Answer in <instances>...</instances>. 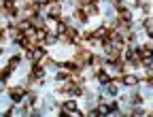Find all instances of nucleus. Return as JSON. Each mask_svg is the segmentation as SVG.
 I'll return each mask as SVG.
<instances>
[{
	"instance_id": "3",
	"label": "nucleus",
	"mask_w": 153,
	"mask_h": 117,
	"mask_svg": "<svg viewBox=\"0 0 153 117\" xmlns=\"http://www.w3.org/2000/svg\"><path fill=\"white\" fill-rule=\"evenodd\" d=\"M43 57H45V49H43V47L36 45L34 49H30V60H32V62H41Z\"/></svg>"
},
{
	"instance_id": "6",
	"label": "nucleus",
	"mask_w": 153,
	"mask_h": 117,
	"mask_svg": "<svg viewBox=\"0 0 153 117\" xmlns=\"http://www.w3.org/2000/svg\"><path fill=\"white\" fill-rule=\"evenodd\" d=\"M62 111H64V113H68V111L76 113V102H74V100H68V102H64V104H62Z\"/></svg>"
},
{
	"instance_id": "2",
	"label": "nucleus",
	"mask_w": 153,
	"mask_h": 117,
	"mask_svg": "<svg viewBox=\"0 0 153 117\" xmlns=\"http://www.w3.org/2000/svg\"><path fill=\"white\" fill-rule=\"evenodd\" d=\"M74 62L76 64H91L94 62V55L89 53V51H85V49H79V51H76V57H74Z\"/></svg>"
},
{
	"instance_id": "10",
	"label": "nucleus",
	"mask_w": 153,
	"mask_h": 117,
	"mask_svg": "<svg viewBox=\"0 0 153 117\" xmlns=\"http://www.w3.org/2000/svg\"><path fill=\"white\" fill-rule=\"evenodd\" d=\"M74 17H76V19H79V22H87V17H89V15L85 13V9H79V11H76V13H74Z\"/></svg>"
},
{
	"instance_id": "5",
	"label": "nucleus",
	"mask_w": 153,
	"mask_h": 117,
	"mask_svg": "<svg viewBox=\"0 0 153 117\" xmlns=\"http://www.w3.org/2000/svg\"><path fill=\"white\" fill-rule=\"evenodd\" d=\"M9 96H11L13 102H19V100L24 98V87H11L9 89Z\"/></svg>"
},
{
	"instance_id": "7",
	"label": "nucleus",
	"mask_w": 153,
	"mask_h": 117,
	"mask_svg": "<svg viewBox=\"0 0 153 117\" xmlns=\"http://www.w3.org/2000/svg\"><path fill=\"white\" fill-rule=\"evenodd\" d=\"M34 77H36V79H43V77H45V70H43V66H34L32 68V79H34Z\"/></svg>"
},
{
	"instance_id": "15",
	"label": "nucleus",
	"mask_w": 153,
	"mask_h": 117,
	"mask_svg": "<svg viewBox=\"0 0 153 117\" xmlns=\"http://www.w3.org/2000/svg\"><path fill=\"white\" fill-rule=\"evenodd\" d=\"M108 92H111V94H117V85L111 83V85H108Z\"/></svg>"
},
{
	"instance_id": "8",
	"label": "nucleus",
	"mask_w": 153,
	"mask_h": 117,
	"mask_svg": "<svg viewBox=\"0 0 153 117\" xmlns=\"http://www.w3.org/2000/svg\"><path fill=\"white\" fill-rule=\"evenodd\" d=\"M119 19L121 22H132V13L128 9H119Z\"/></svg>"
},
{
	"instance_id": "11",
	"label": "nucleus",
	"mask_w": 153,
	"mask_h": 117,
	"mask_svg": "<svg viewBox=\"0 0 153 117\" xmlns=\"http://www.w3.org/2000/svg\"><path fill=\"white\" fill-rule=\"evenodd\" d=\"M98 81H100V83H108V81H111V77H108L106 72L100 70V72H98Z\"/></svg>"
},
{
	"instance_id": "16",
	"label": "nucleus",
	"mask_w": 153,
	"mask_h": 117,
	"mask_svg": "<svg viewBox=\"0 0 153 117\" xmlns=\"http://www.w3.org/2000/svg\"><path fill=\"white\" fill-rule=\"evenodd\" d=\"M81 4H85V7L87 4H96V0H81Z\"/></svg>"
},
{
	"instance_id": "4",
	"label": "nucleus",
	"mask_w": 153,
	"mask_h": 117,
	"mask_svg": "<svg viewBox=\"0 0 153 117\" xmlns=\"http://www.w3.org/2000/svg\"><path fill=\"white\" fill-rule=\"evenodd\" d=\"M43 9H47V13H49V17H53V19H60V7H57L55 2L51 4H43Z\"/></svg>"
},
{
	"instance_id": "1",
	"label": "nucleus",
	"mask_w": 153,
	"mask_h": 117,
	"mask_svg": "<svg viewBox=\"0 0 153 117\" xmlns=\"http://www.w3.org/2000/svg\"><path fill=\"white\" fill-rule=\"evenodd\" d=\"M136 51H138V55H140V62H143L145 66H149V64H151V57H153V45H149V47H138Z\"/></svg>"
},
{
	"instance_id": "14",
	"label": "nucleus",
	"mask_w": 153,
	"mask_h": 117,
	"mask_svg": "<svg viewBox=\"0 0 153 117\" xmlns=\"http://www.w3.org/2000/svg\"><path fill=\"white\" fill-rule=\"evenodd\" d=\"M132 102H134V104H140L143 98H140V96H132Z\"/></svg>"
},
{
	"instance_id": "13",
	"label": "nucleus",
	"mask_w": 153,
	"mask_h": 117,
	"mask_svg": "<svg viewBox=\"0 0 153 117\" xmlns=\"http://www.w3.org/2000/svg\"><path fill=\"white\" fill-rule=\"evenodd\" d=\"M11 72H13V70H11V68H9V66H7V68H4V70H2V81H7V77H9V75H11Z\"/></svg>"
},
{
	"instance_id": "9",
	"label": "nucleus",
	"mask_w": 153,
	"mask_h": 117,
	"mask_svg": "<svg viewBox=\"0 0 153 117\" xmlns=\"http://www.w3.org/2000/svg\"><path fill=\"white\" fill-rule=\"evenodd\" d=\"M121 81H123L126 85H136V83H138V79H136L134 75H126V77H121Z\"/></svg>"
},
{
	"instance_id": "12",
	"label": "nucleus",
	"mask_w": 153,
	"mask_h": 117,
	"mask_svg": "<svg viewBox=\"0 0 153 117\" xmlns=\"http://www.w3.org/2000/svg\"><path fill=\"white\" fill-rule=\"evenodd\" d=\"M19 62H22V60H19V55H15V57H11V62H9V68H11V70H15Z\"/></svg>"
}]
</instances>
